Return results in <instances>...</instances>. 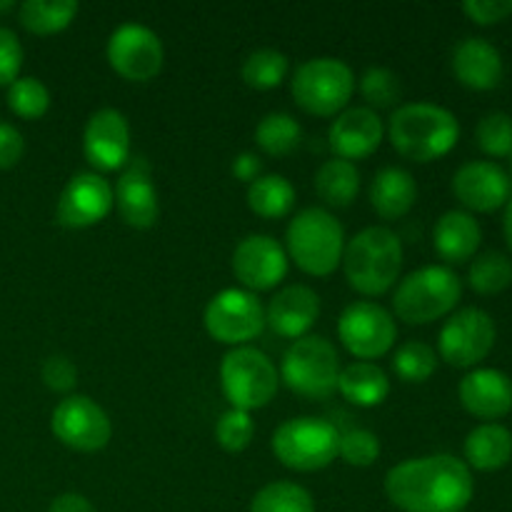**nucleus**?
<instances>
[{
    "instance_id": "4468645a",
    "label": "nucleus",
    "mask_w": 512,
    "mask_h": 512,
    "mask_svg": "<svg viewBox=\"0 0 512 512\" xmlns=\"http://www.w3.org/2000/svg\"><path fill=\"white\" fill-rule=\"evenodd\" d=\"M108 63L130 83H148L163 70L165 50L158 33L140 23H125L108 40Z\"/></svg>"
},
{
    "instance_id": "a18cd8bd",
    "label": "nucleus",
    "mask_w": 512,
    "mask_h": 512,
    "mask_svg": "<svg viewBox=\"0 0 512 512\" xmlns=\"http://www.w3.org/2000/svg\"><path fill=\"white\" fill-rule=\"evenodd\" d=\"M263 173V163L255 153H240L238 158L233 160V175L238 180H245V183H253V180L260 178Z\"/></svg>"
},
{
    "instance_id": "a211bd4d",
    "label": "nucleus",
    "mask_w": 512,
    "mask_h": 512,
    "mask_svg": "<svg viewBox=\"0 0 512 512\" xmlns=\"http://www.w3.org/2000/svg\"><path fill=\"white\" fill-rule=\"evenodd\" d=\"M233 273L250 293L270 290L288 275V253L270 235H248L233 253Z\"/></svg>"
},
{
    "instance_id": "6ab92c4d",
    "label": "nucleus",
    "mask_w": 512,
    "mask_h": 512,
    "mask_svg": "<svg viewBox=\"0 0 512 512\" xmlns=\"http://www.w3.org/2000/svg\"><path fill=\"white\" fill-rule=\"evenodd\" d=\"M115 208L125 225L135 230H148L158 223L160 203L158 190L153 185L150 165L143 158H135L115 183Z\"/></svg>"
},
{
    "instance_id": "bb28decb",
    "label": "nucleus",
    "mask_w": 512,
    "mask_h": 512,
    "mask_svg": "<svg viewBox=\"0 0 512 512\" xmlns=\"http://www.w3.org/2000/svg\"><path fill=\"white\" fill-rule=\"evenodd\" d=\"M338 393L355 408H378L390 395V378L375 363H350L340 370Z\"/></svg>"
},
{
    "instance_id": "423d86ee",
    "label": "nucleus",
    "mask_w": 512,
    "mask_h": 512,
    "mask_svg": "<svg viewBox=\"0 0 512 512\" xmlns=\"http://www.w3.org/2000/svg\"><path fill=\"white\" fill-rule=\"evenodd\" d=\"M290 90L305 113L335 118L353 98L355 75L350 65L338 58H310L298 65L290 80Z\"/></svg>"
},
{
    "instance_id": "39448f33",
    "label": "nucleus",
    "mask_w": 512,
    "mask_h": 512,
    "mask_svg": "<svg viewBox=\"0 0 512 512\" xmlns=\"http://www.w3.org/2000/svg\"><path fill=\"white\" fill-rule=\"evenodd\" d=\"M463 298V280L448 265H425L398 283L393 310L408 325H428L445 318Z\"/></svg>"
},
{
    "instance_id": "cd10ccee",
    "label": "nucleus",
    "mask_w": 512,
    "mask_h": 512,
    "mask_svg": "<svg viewBox=\"0 0 512 512\" xmlns=\"http://www.w3.org/2000/svg\"><path fill=\"white\" fill-rule=\"evenodd\" d=\"M360 190V173L350 160H325L315 173V193L330 208H348Z\"/></svg>"
},
{
    "instance_id": "c9c22d12",
    "label": "nucleus",
    "mask_w": 512,
    "mask_h": 512,
    "mask_svg": "<svg viewBox=\"0 0 512 512\" xmlns=\"http://www.w3.org/2000/svg\"><path fill=\"white\" fill-rule=\"evenodd\" d=\"M8 108L23 120H38L48 113L50 93L38 78H18L8 85Z\"/></svg>"
},
{
    "instance_id": "8fccbe9b",
    "label": "nucleus",
    "mask_w": 512,
    "mask_h": 512,
    "mask_svg": "<svg viewBox=\"0 0 512 512\" xmlns=\"http://www.w3.org/2000/svg\"><path fill=\"white\" fill-rule=\"evenodd\" d=\"M508 175H510V180H512V155H510V173Z\"/></svg>"
},
{
    "instance_id": "37998d69",
    "label": "nucleus",
    "mask_w": 512,
    "mask_h": 512,
    "mask_svg": "<svg viewBox=\"0 0 512 512\" xmlns=\"http://www.w3.org/2000/svg\"><path fill=\"white\" fill-rule=\"evenodd\" d=\"M463 13L478 25H498L512 15V0H468Z\"/></svg>"
},
{
    "instance_id": "b1692460",
    "label": "nucleus",
    "mask_w": 512,
    "mask_h": 512,
    "mask_svg": "<svg viewBox=\"0 0 512 512\" xmlns=\"http://www.w3.org/2000/svg\"><path fill=\"white\" fill-rule=\"evenodd\" d=\"M483 243V228L475 220V215L465 213V210H448L440 215L433 230V245L435 253L450 265L468 263L475 258Z\"/></svg>"
},
{
    "instance_id": "6e6552de",
    "label": "nucleus",
    "mask_w": 512,
    "mask_h": 512,
    "mask_svg": "<svg viewBox=\"0 0 512 512\" xmlns=\"http://www.w3.org/2000/svg\"><path fill=\"white\" fill-rule=\"evenodd\" d=\"M340 430L323 418L285 420L273 433V453L295 473H315L338 458Z\"/></svg>"
},
{
    "instance_id": "a878e982",
    "label": "nucleus",
    "mask_w": 512,
    "mask_h": 512,
    "mask_svg": "<svg viewBox=\"0 0 512 512\" xmlns=\"http://www.w3.org/2000/svg\"><path fill=\"white\" fill-rule=\"evenodd\" d=\"M463 450L468 468L495 473L512 460V433L500 423H483L470 430Z\"/></svg>"
},
{
    "instance_id": "58836bf2",
    "label": "nucleus",
    "mask_w": 512,
    "mask_h": 512,
    "mask_svg": "<svg viewBox=\"0 0 512 512\" xmlns=\"http://www.w3.org/2000/svg\"><path fill=\"white\" fill-rule=\"evenodd\" d=\"M338 458L355 468H368L380 458V438L370 430L355 428L348 433H340Z\"/></svg>"
},
{
    "instance_id": "f257e3e1",
    "label": "nucleus",
    "mask_w": 512,
    "mask_h": 512,
    "mask_svg": "<svg viewBox=\"0 0 512 512\" xmlns=\"http://www.w3.org/2000/svg\"><path fill=\"white\" fill-rule=\"evenodd\" d=\"M385 495L403 512H463L475 495V480L465 460L425 455L390 468Z\"/></svg>"
},
{
    "instance_id": "f8f14e48",
    "label": "nucleus",
    "mask_w": 512,
    "mask_h": 512,
    "mask_svg": "<svg viewBox=\"0 0 512 512\" xmlns=\"http://www.w3.org/2000/svg\"><path fill=\"white\" fill-rule=\"evenodd\" d=\"M205 330L218 343L243 348L265 330L263 303L250 290H223L205 308Z\"/></svg>"
},
{
    "instance_id": "4c0bfd02",
    "label": "nucleus",
    "mask_w": 512,
    "mask_h": 512,
    "mask_svg": "<svg viewBox=\"0 0 512 512\" xmlns=\"http://www.w3.org/2000/svg\"><path fill=\"white\" fill-rule=\"evenodd\" d=\"M253 435L255 423L250 418V413H245V410L230 408L215 423V440H218V445L225 453H243L253 443Z\"/></svg>"
},
{
    "instance_id": "412c9836",
    "label": "nucleus",
    "mask_w": 512,
    "mask_h": 512,
    "mask_svg": "<svg viewBox=\"0 0 512 512\" xmlns=\"http://www.w3.org/2000/svg\"><path fill=\"white\" fill-rule=\"evenodd\" d=\"M330 148L340 160H365L380 148L385 125L373 108H348L335 115L328 130Z\"/></svg>"
},
{
    "instance_id": "5701e85b",
    "label": "nucleus",
    "mask_w": 512,
    "mask_h": 512,
    "mask_svg": "<svg viewBox=\"0 0 512 512\" xmlns=\"http://www.w3.org/2000/svg\"><path fill=\"white\" fill-rule=\"evenodd\" d=\"M453 73L465 88L495 90L505 75L503 55L490 40L465 38L453 50Z\"/></svg>"
},
{
    "instance_id": "79ce46f5",
    "label": "nucleus",
    "mask_w": 512,
    "mask_h": 512,
    "mask_svg": "<svg viewBox=\"0 0 512 512\" xmlns=\"http://www.w3.org/2000/svg\"><path fill=\"white\" fill-rule=\"evenodd\" d=\"M40 375L53 393H70L78 385V368L65 355H50L43 363Z\"/></svg>"
},
{
    "instance_id": "473e14b6",
    "label": "nucleus",
    "mask_w": 512,
    "mask_h": 512,
    "mask_svg": "<svg viewBox=\"0 0 512 512\" xmlns=\"http://www.w3.org/2000/svg\"><path fill=\"white\" fill-rule=\"evenodd\" d=\"M468 283L478 295L505 293L512 285V260L498 250L478 255L468 270Z\"/></svg>"
},
{
    "instance_id": "ddd939ff",
    "label": "nucleus",
    "mask_w": 512,
    "mask_h": 512,
    "mask_svg": "<svg viewBox=\"0 0 512 512\" xmlns=\"http://www.w3.org/2000/svg\"><path fill=\"white\" fill-rule=\"evenodd\" d=\"M50 430L65 448L78 453H98L113 438L108 413L88 395H68L60 400L50 415Z\"/></svg>"
},
{
    "instance_id": "de8ad7c7",
    "label": "nucleus",
    "mask_w": 512,
    "mask_h": 512,
    "mask_svg": "<svg viewBox=\"0 0 512 512\" xmlns=\"http://www.w3.org/2000/svg\"><path fill=\"white\" fill-rule=\"evenodd\" d=\"M503 233H505V240H508V248H510V253H512V198L508 200V205H505Z\"/></svg>"
},
{
    "instance_id": "aec40b11",
    "label": "nucleus",
    "mask_w": 512,
    "mask_h": 512,
    "mask_svg": "<svg viewBox=\"0 0 512 512\" xmlns=\"http://www.w3.org/2000/svg\"><path fill=\"white\" fill-rule=\"evenodd\" d=\"M458 398L473 418L495 423L512 410V380L498 368H475L460 380Z\"/></svg>"
},
{
    "instance_id": "2f4dec72",
    "label": "nucleus",
    "mask_w": 512,
    "mask_h": 512,
    "mask_svg": "<svg viewBox=\"0 0 512 512\" xmlns=\"http://www.w3.org/2000/svg\"><path fill=\"white\" fill-rule=\"evenodd\" d=\"M250 512H315V500L303 485L278 480L255 493Z\"/></svg>"
},
{
    "instance_id": "393cba45",
    "label": "nucleus",
    "mask_w": 512,
    "mask_h": 512,
    "mask_svg": "<svg viewBox=\"0 0 512 512\" xmlns=\"http://www.w3.org/2000/svg\"><path fill=\"white\" fill-rule=\"evenodd\" d=\"M418 200V183L413 175L403 168L378 170V175L370 183V205L383 220H398L413 210Z\"/></svg>"
},
{
    "instance_id": "9b49d317",
    "label": "nucleus",
    "mask_w": 512,
    "mask_h": 512,
    "mask_svg": "<svg viewBox=\"0 0 512 512\" xmlns=\"http://www.w3.org/2000/svg\"><path fill=\"white\" fill-rule=\"evenodd\" d=\"M338 338L353 358L370 363L393 350L398 340V325L383 305L373 300H358L340 313Z\"/></svg>"
},
{
    "instance_id": "72a5a7b5",
    "label": "nucleus",
    "mask_w": 512,
    "mask_h": 512,
    "mask_svg": "<svg viewBox=\"0 0 512 512\" xmlns=\"http://www.w3.org/2000/svg\"><path fill=\"white\" fill-rule=\"evenodd\" d=\"M290 63L280 50L260 48L250 53L243 63V80L248 88L273 90L288 78Z\"/></svg>"
},
{
    "instance_id": "09e8293b",
    "label": "nucleus",
    "mask_w": 512,
    "mask_h": 512,
    "mask_svg": "<svg viewBox=\"0 0 512 512\" xmlns=\"http://www.w3.org/2000/svg\"><path fill=\"white\" fill-rule=\"evenodd\" d=\"M15 5L13 3H0V13H5V10H13Z\"/></svg>"
},
{
    "instance_id": "f03ea898",
    "label": "nucleus",
    "mask_w": 512,
    "mask_h": 512,
    "mask_svg": "<svg viewBox=\"0 0 512 512\" xmlns=\"http://www.w3.org/2000/svg\"><path fill=\"white\" fill-rule=\"evenodd\" d=\"M388 138L405 160L433 163L458 145L460 123L443 105L408 103L390 115Z\"/></svg>"
},
{
    "instance_id": "c756f323",
    "label": "nucleus",
    "mask_w": 512,
    "mask_h": 512,
    "mask_svg": "<svg viewBox=\"0 0 512 512\" xmlns=\"http://www.w3.org/2000/svg\"><path fill=\"white\" fill-rule=\"evenodd\" d=\"M78 15V3H45V0H25L18 8L20 25L33 35H55L68 28Z\"/></svg>"
},
{
    "instance_id": "f704fd0d",
    "label": "nucleus",
    "mask_w": 512,
    "mask_h": 512,
    "mask_svg": "<svg viewBox=\"0 0 512 512\" xmlns=\"http://www.w3.org/2000/svg\"><path fill=\"white\" fill-rule=\"evenodd\" d=\"M438 353L428 343L408 340L393 355V370L403 383H425L438 370Z\"/></svg>"
},
{
    "instance_id": "a19ab883",
    "label": "nucleus",
    "mask_w": 512,
    "mask_h": 512,
    "mask_svg": "<svg viewBox=\"0 0 512 512\" xmlns=\"http://www.w3.org/2000/svg\"><path fill=\"white\" fill-rule=\"evenodd\" d=\"M23 68V45L10 28L0 25V85H13Z\"/></svg>"
},
{
    "instance_id": "4be33fe9",
    "label": "nucleus",
    "mask_w": 512,
    "mask_h": 512,
    "mask_svg": "<svg viewBox=\"0 0 512 512\" xmlns=\"http://www.w3.org/2000/svg\"><path fill=\"white\" fill-rule=\"evenodd\" d=\"M320 318V298L308 285H288L265 308V325L275 335L288 340H300L308 335L315 320Z\"/></svg>"
},
{
    "instance_id": "dca6fc26",
    "label": "nucleus",
    "mask_w": 512,
    "mask_h": 512,
    "mask_svg": "<svg viewBox=\"0 0 512 512\" xmlns=\"http://www.w3.org/2000/svg\"><path fill=\"white\" fill-rule=\"evenodd\" d=\"M453 193L465 213H495L512 198V180L493 160H470L453 175Z\"/></svg>"
},
{
    "instance_id": "0eeeda50",
    "label": "nucleus",
    "mask_w": 512,
    "mask_h": 512,
    "mask_svg": "<svg viewBox=\"0 0 512 512\" xmlns=\"http://www.w3.org/2000/svg\"><path fill=\"white\" fill-rule=\"evenodd\" d=\"M340 355L330 340L305 335L295 340L280 365V378L295 395L308 400H325L338 390Z\"/></svg>"
},
{
    "instance_id": "1a4fd4ad",
    "label": "nucleus",
    "mask_w": 512,
    "mask_h": 512,
    "mask_svg": "<svg viewBox=\"0 0 512 512\" xmlns=\"http://www.w3.org/2000/svg\"><path fill=\"white\" fill-rule=\"evenodd\" d=\"M220 385L235 410L253 413L275 398L280 375L268 355L243 345L230 350L220 363Z\"/></svg>"
},
{
    "instance_id": "c03bdc74",
    "label": "nucleus",
    "mask_w": 512,
    "mask_h": 512,
    "mask_svg": "<svg viewBox=\"0 0 512 512\" xmlns=\"http://www.w3.org/2000/svg\"><path fill=\"white\" fill-rule=\"evenodd\" d=\"M25 153V140L18 128L0 123V170H10L20 163Z\"/></svg>"
},
{
    "instance_id": "7ed1b4c3",
    "label": "nucleus",
    "mask_w": 512,
    "mask_h": 512,
    "mask_svg": "<svg viewBox=\"0 0 512 512\" xmlns=\"http://www.w3.org/2000/svg\"><path fill=\"white\" fill-rule=\"evenodd\" d=\"M400 268H403V243L390 228L373 225L345 243V280L355 293L365 298L388 293L400 278Z\"/></svg>"
},
{
    "instance_id": "20e7f679",
    "label": "nucleus",
    "mask_w": 512,
    "mask_h": 512,
    "mask_svg": "<svg viewBox=\"0 0 512 512\" xmlns=\"http://www.w3.org/2000/svg\"><path fill=\"white\" fill-rule=\"evenodd\" d=\"M285 248L303 273L328 278L343 263L345 230L325 208H305L290 220Z\"/></svg>"
},
{
    "instance_id": "49530a36",
    "label": "nucleus",
    "mask_w": 512,
    "mask_h": 512,
    "mask_svg": "<svg viewBox=\"0 0 512 512\" xmlns=\"http://www.w3.org/2000/svg\"><path fill=\"white\" fill-rule=\"evenodd\" d=\"M48 512H95V505L80 493H63L50 503Z\"/></svg>"
},
{
    "instance_id": "f3484780",
    "label": "nucleus",
    "mask_w": 512,
    "mask_h": 512,
    "mask_svg": "<svg viewBox=\"0 0 512 512\" xmlns=\"http://www.w3.org/2000/svg\"><path fill=\"white\" fill-rule=\"evenodd\" d=\"M85 160L100 173L120 170L130 160V125L120 110L100 108L88 118L83 133Z\"/></svg>"
},
{
    "instance_id": "9d476101",
    "label": "nucleus",
    "mask_w": 512,
    "mask_h": 512,
    "mask_svg": "<svg viewBox=\"0 0 512 512\" xmlns=\"http://www.w3.org/2000/svg\"><path fill=\"white\" fill-rule=\"evenodd\" d=\"M498 328L483 308H463L450 315L438 335V358L453 368H478L495 348Z\"/></svg>"
},
{
    "instance_id": "ea45409f",
    "label": "nucleus",
    "mask_w": 512,
    "mask_h": 512,
    "mask_svg": "<svg viewBox=\"0 0 512 512\" xmlns=\"http://www.w3.org/2000/svg\"><path fill=\"white\" fill-rule=\"evenodd\" d=\"M360 93L373 108H390L400 100V80L388 68H368L360 78Z\"/></svg>"
},
{
    "instance_id": "c85d7f7f",
    "label": "nucleus",
    "mask_w": 512,
    "mask_h": 512,
    "mask_svg": "<svg viewBox=\"0 0 512 512\" xmlns=\"http://www.w3.org/2000/svg\"><path fill=\"white\" fill-rule=\"evenodd\" d=\"M248 208L260 218H285L295 208V188L283 175H260L248 185Z\"/></svg>"
},
{
    "instance_id": "7c9ffc66",
    "label": "nucleus",
    "mask_w": 512,
    "mask_h": 512,
    "mask_svg": "<svg viewBox=\"0 0 512 512\" xmlns=\"http://www.w3.org/2000/svg\"><path fill=\"white\" fill-rule=\"evenodd\" d=\"M303 140V128L298 120L288 113H270L255 128V143L265 155L285 158L293 153Z\"/></svg>"
},
{
    "instance_id": "e433bc0d",
    "label": "nucleus",
    "mask_w": 512,
    "mask_h": 512,
    "mask_svg": "<svg viewBox=\"0 0 512 512\" xmlns=\"http://www.w3.org/2000/svg\"><path fill=\"white\" fill-rule=\"evenodd\" d=\"M478 148L490 158H510L512 155V118L508 113H488L475 128Z\"/></svg>"
},
{
    "instance_id": "2eb2a0df",
    "label": "nucleus",
    "mask_w": 512,
    "mask_h": 512,
    "mask_svg": "<svg viewBox=\"0 0 512 512\" xmlns=\"http://www.w3.org/2000/svg\"><path fill=\"white\" fill-rule=\"evenodd\" d=\"M115 208L113 185L98 173H78L68 180L55 208L63 228L83 230L103 223Z\"/></svg>"
}]
</instances>
